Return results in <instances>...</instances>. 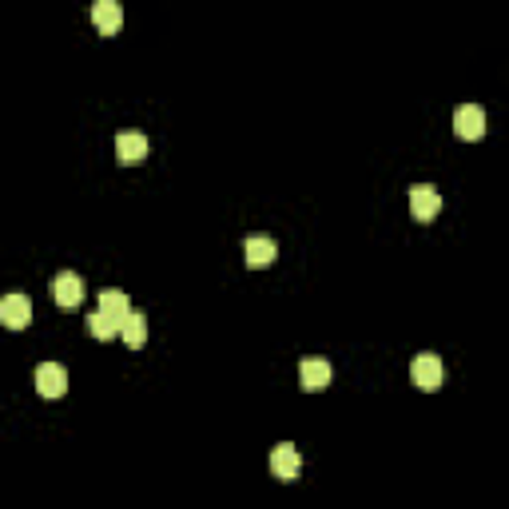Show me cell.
Segmentation results:
<instances>
[{"label":"cell","mask_w":509,"mask_h":509,"mask_svg":"<svg viewBox=\"0 0 509 509\" xmlns=\"http://www.w3.org/2000/svg\"><path fill=\"white\" fill-rule=\"evenodd\" d=\"M410 382L418 390H437L445 382V366H442V358L437 354H418L410 362Z\"/></svg>","instance_id":"1"},{"label":"cell","mask_w":509,"mask_h":509,"mask_svg":"<svg viewBox=\"0 0 509 509\" xmlns=\"http://www.w3.org/2000/svg\"><path fill=\"white\" fill-rule=\"evenodd\" d=\"M52 299L56 307L72 310L84 302V278L76 275V270H60V275H52Z\"/></svg>","instance_id":"2"},{"label":"cell","mask_w":509,"mask_h":509,"mask_svg":"<svg viewBox=\"0 0 509 509\" xmlns=\"http://www.w3.org/2000/svg\"><path fill=\"white\" fill-rule=\"evenodd\" d=\"M453 132H458V140H482L485 135V108L482 103H461V108L453 111Z\"/></svg>","instance_id":"3"},{"label":"cell","mask_w":509,"mask_h":509,"mask_svg":"<svg viewBox=\"0 0 509 509\" xmlns=\"http://www.w3.org/2000/svg\"><path fill=\"white\" fill-rule=\"evenodd\" d=\"M410 211H414L418 223L437 219V211H442V195H437V187H429V183H414L410 187Z\"/></svg>","instance_id":"4"},{"label":"cell","mask_w":509,"mask_h":509,"mask_svg":"<svg viewBox=\"0 0 509 509\" xmlns=\"http://www.w3.org/2000/svg\"><path fill=\"white\" fill-rule=\"evenodd\" d=\"M0 323H4L8 330H24V326L32 323V302L24 299V294H4V299H0Z\"/></svg>","instance_id":"5"},{"label":"cell","mask_w":509,"mask_h":509,"mask_svg":"<svg viewBox=\"0 0 509 509\" xmlns=\"http://www.w3.org/2000/svg\"><path fill=\"white\" fill-rule=\"evenodd\" d=\"M36 390L44 398H64V390H68V370H64L60 362H40L36 366Z\"/></svg>","instance_id":"6"},{"label":"cell","mask_w":509,"mask_h":509,"mask_svg":"<svg viewBox=\"0 0 509 509\" xmlns=\"http://www.w3.org/2000/svg\"><path fill=\"white\" fill-rule=\"evenodd\" d=\"M330 362L326 358H302V366H299V382H302V390L307 394H318V390H326L330 386Z\"/></svg>","instance_id":"7"},{"label":"cell","mask_w":509,"mask_h":509,"mask_svg":"<svg viewBox=\"0 0 509 509\" xmlns=\"http://www.w3.org/2000/svg\"><path fill=\"white\" fill-rule=\"evenodd\" d=\"M299 469H302V458H299V450H294L291 442H283V445L270 450V474H275L278 482H294Z\"/></svg>","instance_id":"8"},{"label":"cell","mask_w":509,"mask_h":509,"mask_svg":"<svg viewBox=\"0 0 509 509\" xmlns=\"http://www.w3.org/2000/svg\"><path fill=\"white\" fill-rule=\"evenodd\" d=\"M116 159H119L124 167L143 163V159H148V135H140V132H119V135H116Z\"/></svg>","instance_id":"9"},{"label":"cell","mask_w":509,"mask_h":509,"mask_svg":"<svg viewBox=\"0 0 509 509\" xmlns=\"http://www.w3.org/2000/svg\"><path fill=\"white\" fill-rule=\"evenodd\" d=\"M92 24L100 36H116L119 24H124V8L116 4V0H95L92 4Z\"/></svg>","instance_id":"10"},{"label":"cell","mask_w":509,"mask_h":509,"mask_svg":"<svg viewBox=\"0 0 509 509\" xmlns=\"http://www.w3.org/2000/svg\"><path fill=\"white\" fill-rule=\"evenodd\" d=\"M275 254H278V247H275V239L270 235H251L243 243V259H247V267H270L275 262Z\"/></svg>","instance_id":"11"},{"label":"cell","mask_w":509,"mask_h":509,"mask_svg":"<svg viewBox=\"0 0 509 509\" xmlns=\"http://www.w3.org/2000/svg\"><path fill=\"white\" fill-rule=\"evenodd\" d=\"M119 338L127 342V350H140L143 342H148V318H143L140 310H132V315L124 318V326H119Z\"/></svg>","instance_id":"12"},{"label":"cell","mask_w":509,"mask_h":509,"mask_svg":"<svg viewBox=\"0 0 509 509\" xmlns=\"http://www.w3.org/2000/svg\"><path fill=\"white\" fill-rule=\"evenodd\" d=\"M119 326H124V323H116V318L103 315V310H92V315H87V334H92V338H100V342L119 338Z\"/></svg>","instance_id":"13"},{"label":"cell","mask_w":509,"mask_h":509,"mask_svg":"<svg viewBox=\"0 0 509 509\" xmlns=\"http://www.w3.org/2000/svg\"><path fill=\"white\" fill-rule=\"evenodd\" d=\"M100 310H103V315H111L116 323H124V318L132 315V302H127L124 291H103L100 294Z\"/></svg>","instance_id":"14"}]
</instances>
